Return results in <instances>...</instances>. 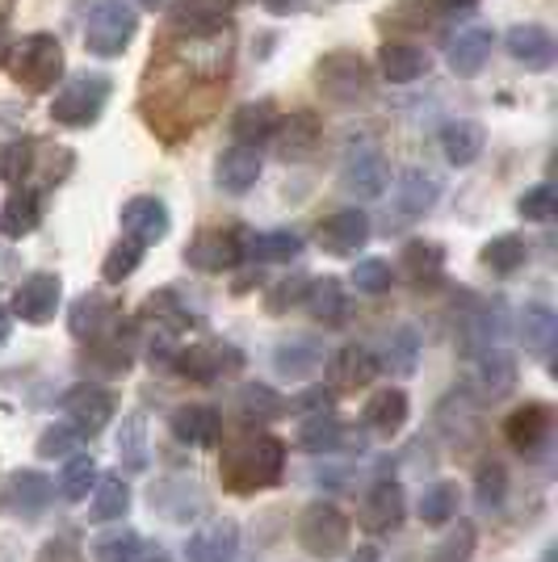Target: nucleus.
Wrapping results in <instances>:
<instances>
[{
	"mask_svg": "<svg viewBox=\"0 0 558 562\" xmlns=\"http://www.w3.org/2000/svg\"><path fill=\"white\" fill-rule=\"evenodd\" d=\"M550 432H555V416H550L546 403H525V407H516L509 420H504L509 446L516 453H525V458H537L542 449L550 446Z\"/></svg>",
	"mask_w": 558,
	"mask_h": 562,
	"instance_id": "nucleus-9",
	"label": "nucleus"
},
{
	"mask_svg": "<svg viewBox=\"0 0 558 562\" xmlns=\"http://www.w3.org/2000/svg\"><path fill=\"white\" fill-rule=\"evenodd\" d=\"M408 412H412V403H408V395L399 391V386H382V391H373L370 398H366V407H361V424L370 428L373 437H395L399 428L408 424Z\"/></svg>",
	"mask_w": 558,
	"mask_h": 562,
	"instance_id": "nucleus-20",
	"label": "nucleus"
},
{
	"mask_svg": "<svg viewBox=\"0 0 558 562\" xmlns=\"http://www.w3.org/2000/svg\"><path fill=\"white\" fill-rule=\"evenodd\" d=\"M9 331H13V315H9V306H0V349H4Z\"/></svg>",
	"mask_w": 558,
	"mask_h": 562,
	"instance_id": "nucleus-62",
	"label": "nucleus"
},
{
	"mask_svg": "<svg viewBox=\"0 0 558 562\" xmlns=\"http://www.w3.org/2000/svg\"><path fill=\"white\" fill-rule=\"evenodd\" d=\"M34 168V143L30 139H13L0 143V181L4 186H22Z\"/></svg>",
	"mask_w": 558,
	"mask_h": 562,
	"instance_id": "nucleus-48",
	"label": "nucleus"
},
{
	"mask_svg": "<svg viewBox=\"0 0 558 562\" xmlns=\"http://www.w3.org/2000/svg\"><path fill=\"white\" fill-rule=\"evenodd\" d=\"M97 479H101V470H97V462L89 458V453H71V458H64V474H59V495L64 499H89V492L97 487Z\"/></svg>",
	"mask_w": 558,
	"mask_h": 562,
	"instance_id": "nucleus-41",
	"label": "nucleus"
},
{
	"mask_svg": "<svg viewBox=\"0 0 558 562\" xmlns=\"http://www.w3.org/2000/svg\"><path fill=\"white\" fill-rule=\"evenodd\" d=\"M172 437L181 446L214 449L223 441V416L214 407H207V403H186V407L172 412Z\"/></svg>",
	"mask_w": 558,
	"mask_h": 562,
	"instance_id": "nucleus-18",
	"label": "nucleus"
},
{
	"mask_svg": "<svg viewBox=\"0 0 558 562\" xmlns=\"http://www.w3.org/2000/svg\"><path fill=\"white\" fill-rule=\"evenodd\" d=\"M64 416H68V424L80 437H97L118 416V398L110 391H101V386H80V391H71L64 398Z\"/></svg>",
	"mask_w": 558,
	"mask_h": 562,
	"instance_id": "nucleus-10",
	"label": "nucleus"
},
{
	"mask_svg": "<svg viewBox=\"0 0 558 562\" xmlns=\"http://www.w3.org/2000/svg\"><path fill=\"white\" fill-rule=\"evenodd\" d=\"M378 361V374H391V378H408L416 374L420 366V331L416 328H395L387 336L382 352H373Z\"/></svg>",
	"mask_w": 558,
	"mask_h": 562,
	"instance_id": "nucleus-30",
	"label": "nucleus"
},
{
	"mask_svg": "<svg viewBox=\"0 0 558 562\" xmlns=\"http://www.w3.org/2000/svg\"><path fill=\"white\" fill-rule=\"evenodd\" d=\"M227 361L235 366V357L219 352V345H198V349H177V370L189 374L193 382H210L227 370Z\"/></svg>",
	"mask_w": 558,
	"mask_h": 562,
	"instance_id": "nucleus-40",
	"label": "nucleus"
},
{
	"mask_svg": "<svg viewBox=\"0 0 558 562\" xmlns=\"http://www.w3.org/2000/svg\"><path fill=\"white\" fill-rule=\"evenodd\" d=\"M315 80H320V93H324L327 101L353 105V101H361V97L370 93L373 71H370V64L357 55V50H332V55H324V59H320Z\"/></svg>",
	"mask_w": 558,
	"mask_h": 562,
	"instance_id": "nucleus-6",
	"label": "nucleus"
},
{
	"mask_svg": "<svg viewBox=\"0 0 558 562\" xmlns=\"http://www.w3.org/2000/svg\"><path fill=\"white\" fill-rule=\"evenodd\" d=\"M274 131H278V110H274V101H248V105H239L232 117V139L244 143V147L269 143Z\"/></svg>",
	"mask_w": 558,
	"mask_h": 562,
	"instance_id": "nucleus-31",
	"label": "nucleus"
},
{
	"mask_svg": "<svg viewBox=\"0 0 558 562\" xmlns=\"http://www.w3.org/2000/svg\"><path fill=\"white\" fill-rule=\"evenodd\" d=\"M378 68H382V80H391V85H416L428 71V55L412 43H382Z\"/></svg>",
	"mask_w": 558,
	"mask_h": 562,
	"instance_id": "nucleus-32",
	"label": "nucleus"
},
{
	"mask_svg": "<svg viewBox=\"0 0 558 562\" xmlns=\"http://www.w3.org/2000/svg\"><path fill=\"white\" fill-rule=\"evenodd\" d=\"M110 93H114V85H110L105 71L71 76L68 85L51 97V117H55L59 126H68V131H85V126H93L97 117L105 114Z\"/></svg>",
	"mask_w": 558,
	"mask_h": 562,
	"instance_id": "nucleus-2",
	"label": "nucleus"
},
{
	"mask_svg": "<svg viewBox=\"0 0 558 562\" xmlns=\"http://www.w3.org/2000/svg\"><path fill=\"white\" fill-rule=\"evenodd\" d=\"M131 508V483L122 474H101L97 487L89 492V520L105 525V520H122Z\"/></svg>",
	"mask_w": 558,
	"mask_h": 562,
	"instance_id": "nucleus-36",
	"label": "nucleus"
},
{
	"mask_svg": "<svg viewBox=\"0 0 558 562\" xmlns=\"http://www.w3.org/2000/svg\"><path fill=\"white\" fill-rule=\"evenodd\" d=\"M349 281H353V290H357V294H387V290L395 285V269H391L387 260H378V257L357 260Z\"/></svg>",
	"mask_w": 558,
	"mask_h": 562,
	"instance_id": "nucleus-49",
	"label": "nucleus"
},
{
	"mask_svg": "<svg viewBox=\"0 0 558 562\" xmlns=\"http://www.w3.org/2000/svg\"><path fill=\"white\" fill-rule=\"evenodd\" d=\"M491 47H495L491 30L470 25V30H462L458 38H449V47H445V64H449V71H458V76H475V71L488 64Z\"/></svg>",
	"mask_w": 558,
	"mask_h": 562,
	"instance_id": "nucleus-28",
	"label": "nucleus"
},
{
	"mask_svg": "<svg viewBox=\"0 0 558 562\" xmlns=\"http://www.w3.org/2000/svg\"><path fill=\"white\" fill-rule=\"evenodd\" d=\"M306 281H311V278H286V281H278V285L269 290V299H265V306H269L274 315H286L290 306H303Z\"/></svg>",
	"mask_w": 558,
	"mask_h": 562,
	"instance_id": "nucleus-56",
	"label": "nucleus"
},
{
	"mask_svg": "<svg viewBox=\"0 0 558 562\" xmlns=\"http://www.w3.org/2000/svg\"><path fill=\"white\" fill-rule=\"evenodd\" d=\"M320 366H324V345L315 336H290L274 349V370H278V378H290V382H303Z\"/></svg>",
	"mask_w": 558,
	"mask_h": 562,
	"instance_id": "nucleus-23",
	"label": "nucleus"
},
{
	"mask_svg": "<svg viewBox=\"0 0 558 562\" xmlns=\"http://www.w3.org/2000/svg\"><path fill=\"white\" fill-rule=\"evenodd\" d=\"M341 189L357 202H373V198H382L391 189V165L382 160V151L361 147L341 165Z\"/></svg>",
	"mask_w": 558,
	"mask_h": 562,
	"instance_id": "nucleus-8",
	"label": "nucleus"
},
{
	"mask_svg": "<svg viewBox=\"0 0 558 562\" xmlns=\"http://www.w3.org/2000/svg\"><path fill=\"white\" fill-rule=\"evenodd\" d=\"M341 441H345V428H341L336 416H327V412L324 416H306L299 424V449H306V453H336Z\"/></svg>",
	"mask_w": 558,
	"mask_h": 562,
	"instance_id": "nucleus-42",
	"label": "nucleus"
},
{
	"mask_svg": "<svg viewBox=\"0 0 558 562\" xmlns=\"http://www.w3.org/2000/svg\"><path fill=\"white\" fill-rule=\"evenodd\" d=\"M9 68L18 76V85H25L30 93H47V89H55V80L64 76V47H59L55 34L34 30V34H25L22 43H13Z\"/></svg>",
	"mask_w": 558,
	"mask_h": 562,
	"instance_id": "nucleus-4",
	"label": "nucleus"
},
{
	"mask_svg": "<svg viewBox=\"0 0 558 562\" xmlns=\"http://www.w3.org/2000/svg\"><path fill=\"white\" fill-rule=\"evenodd\" d=\"M470 554H475V529L462 520L458 529H449V538L433 550V559L428 562H470Z\"/></svg>",
	"mask_w": 558,
	"mask_h": 562,
	"instance_id": "nucleus-55",
	"label": "nucleus"
},
{
	"mask_svg": "<svg viewBox=\"0 0 558 562\" xmlns=\"http://www.w3.org/2000/svg\"><path fill=\"white\" fill-rule=\"evenodd\" d=\"M437 198H442L437 172H428V168H408V172L395 181V198H391V214H387V232H403V227L420 223L424 214L437 206Z\"/></svg>",
	"mask_w": 558,
	"mask_h": 562,
	"instance_id": "nucleus-7",
	"label": "nucleus"
},
{
	"mask_svg": "<svg viewBox=\"0 0 558 562\" xmlns=\"http://www.w3.org/2000/svg\"><path fill=\"white\" fill-rule=\"evenodd\" d=\"M437 428H442L454 446L475 441V437H479V407H475V398L466 395V391H454V395L437 407Z\"/></svg>",
	"mask_w": 558,
	"mask_h": 562,
	"instance_id": "nucleus-33",
	"label": "nucleus"
},
{
	"mask_svg": "<svg viewBox=\"0 0 558 562\" xmlns=\"http://www.w3.org/2000/svg\"><path fill=\"white\" fill-rule=\"evenodd\" d=\"M299 252H303V235H294V232L244 235V257L265 260V265H290Z\"/></svg>",
	"mask_w": 558,
	"mask_h": 562,
	"instance_id": "nucleus-39",
	"label": "nucleus"
},
{
	"mask_svg": "<svg viewBox=\"0 0 558 562\" xmlns=\"http://www.w3.org/2000/svg\"><path fill=\"white\" fill-rule=\"evenodd\" d=\"M140 260H143V248L135 244V239L114 244V248H110V257L101 260V278L110 281V285H118V281H126L135 269H140Z\"/></svg>",
	"mask_w": 558,
	"mask_h": 562,
	"instance_id": "nucleus-53",
	"label": "nucleus"
},
{
	"mask_svg": "<svg viewBox=\"0 0 558 562\" xmlns=\"http://www.w3.org/2000/svg\"><path fill=\"white\" fill-rule=\"evenodd\" d=\"M143 315L160 331H168V336H181V331L193 328V311H189V303L177 290H156V294L143 303Z\"/></svg>",
	"mask_w": 558,
	"mask_h": 562,
	"instance_id": "nucleus-37",
	"label": "nucleus"
},
{
	"mask_svg": "<svg viewBox=\"0 0 558 562\" xmlns=\"http://www.w3.org/2000/svg\"><path fill=\"white\" fill-rule=\"evenodd\" d=\"M516 211H521V218H525V223H550V218H555V211H558L555 186H550V181H542V186L525 189V193H521V202H516Z\"/></svg>",
	"mask_w": 558,
	"mask_h": 562,
	"instance_id": "nucleus-52",
	"label": "nucleus"
},
{
	"mask_svg": "<svg viewBox=\"0 0 558 562\" xmlns=\"http://www.w3.org/2000/svg\"><path fill=\"white\" fill-rule=\"evenodd\" d=\"M239 407H244V416H253V420H274L286 412V398L278 391H269V386H260V382H248L244 391H239Z\"/></svg>",
	"mask_w": 558,
	"mask_h": 562,
	"instance_id": "nucleus-50",
	"label": "nucleus"
},
{
	"mask_svg": "<svg viewBox=\"0 0 558 562\" xmlns=\"http://www.w3.org/2000/svg\"><path fill=\"white\" fill-rule=\"evenodd\" d=\"M504 50L512 64H521L525 71H546L555 64V34L537 22H521L504 34Z\"/></svg>",
	"mask_w": 558,
	"mask_h": 562,
	"instance_id": "nucleus-12",
	"label": "nucleus"
},
{
	"mask_svg": "<svg viewBox=\"0 0 558 562\" xmlns=\"http://www.w3.org/2000/svg\"><path fill=\"white\" fill-rule=\"evenodd\" d=\"M214 181L223 193H248V189L260 181V151L256 147H244V143H232L223 156H219V165H214Z\"/></svg>",
	"mask_w": 558,
	"mask_h": 562,
	"instance_id": "nucleus-21",
	"label": "nucleus"
},
{
	"mask_svg": "<svg viewBox=\"0 0 558 562\" xmlns=\"http://www.w3.org/2000/svg\"><path fill=\"white\" fill-rule=\"evenodd\" d=\"M504 495H509V470L500 467V462H483L479 474H475V504L483 513H491V508L504 504Z\"/></svg>",
	"mask_w": 558,
	"mask_h": 562,
	"instance_id": "nucleus-47",
	"label": "nucleus"
},
{
	"mask_svg": "<svg viewBox=\"0 0 558 562\" xmlns=\"http://www.w3.org/2000/svg\"><path fill=\"white\" fill-rule=\"evenodd\" d=\"M118 453H122V462H126L131 470L147 467V420H143L140 412H131V416L122 420V432H118Z\"/></svg>",
	"mask_w": 558,
	"mask_h": 562,
	"instance_id": "nucleus-46",
	"label": "nucleus"
},
{
	"mask_svg": "<svg viewBox=\"0 0 558 562\" xmlns=\"http://www.w3.org/2000/svg\"><path fill=\"white\" fill-rule=\"evenodd\" d=\"M51 495H55V483L38 470H13L9 483H4V508L22 520H38L47 513Z\"/></svg>",
	"mask_w": 558,
	"mask_h": 562,
	"instance_id": "nucleus-14",
	"label": "nucleus"
},
{
	"mask_svg": "<svg viewBox=\"0 0 558 562\" xmlns=\"http://www.w3.org/2000/svg\"><path fill=\"white\" fill-rule=\"evenodd\" d=\"M349 562H382V559H378V546H357L349 554Z\"/></svg>",
	"mask_w": 558,
	"mask_h": 562,
	"instance_id": "nucleus-61",
	"label": "nucleus"
},
{
	"mask_svg": "<svg viewBox=\"0 0 558 562\" xmlns=\"http://www.w3.org/2000/svg\"><path fill=\"white\" fill-rule=\"evenodd\" d=\"M416 513H420V520L433 525V529L449 525V520L458 516V487H454V483H433L428 492L420 495Z\"/></svg>",
	"mask_w": 558,
	"mask_h": 562,
	"instance_id": "nucleus-44",
	"label": "nucleus"
},
{
	"mask_svg": "<svg viewBox=\"0 0 558 562\" xmlns=\"http://www.w3.org/2000/svg\"><path fill=\"white\" fill-rule=\"evenodd\" d=\"M38 223H43V202H38V193H34V189H13V193L4 198V206H0V232L9 235V239H25Z\"/></svg>",
	"mask_w": 558,
	"mask_h": 562,
	"instance_id": "nucleus-34",
	"label": "nucleus"
},
{
	"mask_svg": "<svg viewBox=\"0 0 558 562\" xmlns=\"http://www.w3.org/2000/svg\"><path fill=\"white\" fill-rule=\"evenodd\" d=\"M227 13H232V0H181L172 25L186 30L189 38H210L227 25Z\"/></svg>",
	"mask_w": 558,
	"mask_h": 562,
	"instance_id": "nucleus-26",
	"label": "nucleus"
},
{
	"mask_svg": "<svg viewBox=\"0 0 558 562\" xmlns=\"http://www.w3.org/2000/svg\"><path fill=\"white\" fill-rule=\"evenodd\" d=\"M442 265H445V257H442V248L437 244H408L403 248V269L412 273V278H437L442 273Z\"/></svg>",
	"mask_w": 558,
	"mask_h": 562,
	"instance_id": "nucleus-54",
	"label": "nucleus"
},
{
	"mask_svg": "<svg viewBox=\"0 0 558 562\" xmlns=\"http://www.w3.org/2000/svg\"><path fill=\"white\" fill-rule=\"evenodd\" d=\"M274 139H278L281 160H306V156H315V147H320V122L306 114V110H294L286 122H278Z\"/></svg>",
	"mask_w": 558,
	"mask_h": 562,
	"instance_id": "nucleus-29",
	"label": "nucleus"
},
{
	"mask_svg": "<svg viewBox=\"0 0 558 562\" xmlns=\"http://www.w3.org/2000/svg\"><path fill=\"white\" fill-rule=\"evenodd\" d=\"M483 147H488V131H483L479 122L454 117V122H445L442 126V151L454 168H470L479 156H483Z\"/></svg>",
	"mask_w": 558,
	"mask_h": 562,
	"instance_id": "nucleus-24",
	"label": "nucleus"
},
{
	"mask_svg": "<svg viewBox=\"0 0 558 562\" xmlns=\"http://www.w3.org/2000/svg\"><path fill=\"white\" fill-rule=\"evenodd\" d=\"M80 446H85V437H80L68 420L47 424V428L38 432V458H71Z\"/></svg>",
	"mask_w": 558,
	"mask_h": 562,
	"instance_id": "nucleus-51",
	"label": "nucleus"
},
{
	"mask_svg": "<svg viewBox=\"0 0 558 562\" xmlns=\"http://www.w3.org/2000/svg\"><path fill=\"white\" fill-rule=\"evenodd\" d=\"M529 260V244L521 235H495L483 244V265L491 273H516Z\"/></svg>",
	"mask_w": 558,
	"mask_h": 562,
	"instance_id": "nucleus-43",
	"label": "nucleus"
},
{
	"mask_svg": "<svg viewBox=\"0 0 558 562\" xmlns=\"http://www.w3.org/2000/svg\"><path fill=\"white\" fill-rule=\"evenodd\" d=\"M140 30V13L126 0H93L85 18V47L97 59H118Z\"/></svg>",
	"mask_w": 558,
	"mask_h": 562,
	"instance_id": "nucleus-3",
	"label": "nucleus"
},
{
	"mask_svg": "<svg viewBox=\"0 0 558 562\" xmlns=\"http://www.w3.org/2000/svg\"><path fill=\"white\" fill-rule=\"evenodd\" d=\"M299 546L311 559H341L349 550V516L336 504H306L299 516Z\"/></svg>",
	"mask_w": 558,
	"mask_h": 562,
	"instance_id": "nucleus-5",
	"label": "nucleus"
},
{
	"mask_svg": "<svg viewBox=\"0 0 558 562\" xmlns=\"http://www.w3.org/2000/svg\"><path fill=\"white\" fill-rule=\"evenodd\" d=\"M373 378H378V361H373V349L366 345H345V349L332 352V382L336 386H370Z\"/></svg>",
	"mask_w": 558,
	"mask_h": 562,
	"instance_id": "nucleus-35",
	"label": "nucleus"
},
{
	"mask_svg": "<svg viewBox=\"0 0 558 562\" xmlns=\"http://www.w3.org/2000/svg\"><path fill=\"white\" fill-rule=\"evenodd\" d=\"M269 13H278V18H286V13H299L303 9V0H260Z\"/></svg>",
	"mask_w": 558,
	"mask_h": 562,
	"instance_id": "nucleus-59",
	"label": "nucleus"
},
{
	"mask_svg": "<svg viewBox=\"0 0 558 562\" xmlns=\"http://www.w3.org/2000/svg\"><path fill=\"white\" fill-rule=\"evenodd\" d=\"M466 361H470V374H475L479 391H483L488 398L512 395V386H516V366H512V352L504 349V340H500V345H488V349H479V352H470Z\"/></svg>",
	"mask_w": 558,
	"mask_h": 562,
	"instance_id": "nucleus-16",
	"label": "nucleus"
},
{
	"mask_svg": "<svg viewBox=\"0 0 558 562\" xmlns=\"http://www.w3.org/2000/svg\"><path fill=\"white\" fill-rule=\"evenodd\" d=\"M437 4H442L445 13H470L479 0H437Z\"/></svg>",
	"mask_w": 558,
	"mask_h": 562,
	"instance_id": "nucleus-60",
	"label": "nucleus"
},
{
	"mask_svg": "<svg viewBox=\"0 0 558 562\" xmlns=\"http://www.w3.org/2000/svg\"><path fill=\"white\" fill-rule=\"evenodd\" d=\"M370 239V214L349 206V211H336L320 227V248L332 257H357V248H366Z\"/></svg>",
	"mask_w": 558,
	"mask_h": 562,
	"instance_id": "nucleus-17",
	"label": "nucleus"
},
{
	"mask_svg": "<svg viewBox=\"0 0 558 562\" xmlns=\"http://www.w3.org/2000/svg\"><path fill=\"white\" fill-rule=\"evenodd\" d=\"M235 550H239V529L232 520H214L189 538L186 562H235Z\"/></svg>",
	"mask_w": 558,
	"mask_h": 562,
	"instance_id": "nucleus-25",
	"label": "nucleus"
},
{
	"mask_svg": "<svg viewBox=\"0 0 558 562\" xmlns=\"http://www.w3.org/2000/svg\"><path fill=\"white\" fill-rule=\"evenodd\" d=\"M135 4H140V9H160L164 0H135Z\"/></svg>",
	"mask_w": 558,
	"mask_h": 562,
	"instance_id": "nucleus-63",
	"label": "nucleus"
},
{
	"mask_svg": "<svg viewBox=\"0 0 558 562\" xmlns=\"http://www.w3.org/2000/svg\"><path fill=\"white\" fill-rule=\"evenodd\" d=\"M244 260V235L235 232H198L186 248V265L202 273H223Z\"/></svg>",
	"mask_w": 558,
	"mask_h": 562,
	"instance_id": "nucleus-11",
	"label": "nucleus"
},
{
	"mask_svg": "<svg viewBox=\"0 0 558 562\" xmlns=\"http://www.w3.org/2000/svg\"><path fill=\"white\" fill-rule=\"evenodd\" d=\"M122 232L131 235L135 244H160L168 227H172V218H168V206H164L160 198H152V193H140V198H131L126 206H122Z\"/></svg>",
	"mask_w": 558,
	"mask_h": 562,
	"instance_id": "nucleus-15",
	"label": "nucleus"
},
{
	"mask_svg": "<svg viewBox=\"0 0 558 562\" xmlns=\"http://www.w3.org/2000/svg\"><path fill=\"white\" fill-rule=\"evenodd\" d=\"M294 407H299V412H306V416H324L327 407H332V395H327L324 386H311L306 395L294 398Z\"/></svg>",
	"mask_w": 558,
	"mask_h": 562,
	"instance_id": "nucleus-57",
	"label": "nucleus"
},
{
	"mask_svg": "<svg viewBox=\"0 0 558 562\" xmlns=\"http://www.w3.org/2000/svg\"><path fill=\"white\" fill-rule=\"evenodd\" d=\"M13 55V25H9V13L0 9V64H9Z\"/></svg>",
	"mask_w": 558,
	"mask_h": 562,
	"instance_id": "nucleus-58",
	"label": "nucleus"
},
{
	"mask_svg": "<svg viewBox=\"0 0 558 562\" xmlns=\"http://www.w3.org/2000/svg\"><path fill=\"white\" fill-rule=\"evenodd\" d=\"M303 311L324 328H341L349 319V294L336 278H311L303 294Z\"/></svg>",
	"mask_w": 558,
	"mask_h": 562,
	"instance_id": "nucleus-22",
	"label": "nucleus"
},
{
	"mask_svg": "<svg viewBox=\"0 0 558 562\" xmlns=\"http://www.w3.org/2000/svg\"><path fill=\"white\" fill-rule=\"evenodd\" d=\"M516 328H521V345H525L529 357L550 361V349H555V340H558V319H555V311H550V306L529 303L525 311H521Z\"/></svg>",
	"mask_w": 558,
	"mask_h": 562,
	"instance_id": "nucleus-27",
	"label": "nucleus"
},
{
	"mask_svg": "<svg viewBox=\"0 0 558 562\" xmlns=\"http://www.w3.org/2000/svg\"><path fill=\"white\" fill-rule=\"evenodd\" d=\"M93 559L97 562H140L143 559V538L135 529H110L93 541Z\"/></svg>",
	"mask_w": 558,
	"mask_h": 562,
	"instance_id": "nucleus-45",
	"label": "nucleus"
},
{
	"mask_svg": "<svg viewBox=\"0 0 558 562\" xmlns=\"http://www.w3.org/2000/svg\"><path fill=\"white\" fill-rule=\"evenodd\" d=\"M281 470H286V446L278 437H244L223 453V479L235 492H260V487H278Z\"/></svg>",
	"mask_w": 558,
	"mask_h": 562,
	"instance_id": "nucleus-1",
	"label": "nucleus"
},
{
	"mask_svg": "<svg viewBox=\"0 0 558 562\" xmlns=\"http://www.w3.org/2000/svg\"><path fill=\"white\" fill-rule=\"evenodd\" d=\"M118 306L110 299H101V294H85V299H76L71 306V336L76 340H101V331L114 324Z\"/></svg>",
	"mask_w": 558,
	"mask_h": 562,
	"instance_id": "nucleus-38",
	"label": "nucleus"
},
{
	"mask_svg": "<svg viewBox=\"0 0 558 562\" xmlns=\"http://www.w3.org/2000/svg\"><path fill=\"white\" fill-rule=\"evenodd\" d=\"M59 299H64V285L55 273H30V278L18 285V294H13V311L22 315L25 324H51L55 319V311H59Z\"/></svg>",
	"mask_w": 558,
	"mask_h": 562,
	"instance_id": "nucleus-13",
	"label": "nucleus"
},
{
	"mask_svg": "<svg viewBox=\"0 0 558 562\" xmlns=\"http://www.w3.org/2000/svg\"><path fill=\"white\" fill-rule=\"evenodd\" d=\"M403 520V487L395 479H373V487L361 499V525L370 533H391Z\"/></svg>",
	"mask_w": 558,
	"mask_h": 562,
	"instance_id": "nucleus-19",
	"label": "nucleus"
},
{
	"mask_svg": "<svg viewBox=\"0 0 558 562\" xmlns=\"http://www.w3.org/2000/svg\"><path fill=\"white\" fill-rule=\"evenodd\" d=\"M140 562H168V559H140Z\"/></svg>",
	"mask_w": 558,
	"mask_h": 562,
	"instance_id": "nucleus-64",
	"label": "nucleus"
}]
</instances>
